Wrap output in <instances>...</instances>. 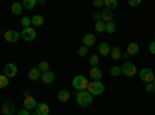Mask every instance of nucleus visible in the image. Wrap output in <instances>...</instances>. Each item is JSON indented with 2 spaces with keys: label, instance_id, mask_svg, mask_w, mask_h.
<instances>
[{
  "label": "nucleus",
  "instance_id": "obj_1",
  "mask_svg": "<svg viewBox=\"0 0 155 115\" xmlns=\"http://www.w3.org/2000/svg\"><path fill=\"white\" fill-rule=\"evenodd\" d=\"M76 103H78V106H81V107H88V106H92V103H93V96L90 95L87 90L78 92L76 93Z\"/></svg>",
  "mask_w": 155,
  "mask_h": 115
},
{
  "label": "nucleus",
  "instance_id": "obj_2",
  "mask_svg": "<svg viewBox=\"0 0 155 115\" xmlns=\"http://www.w3.org/2000/svg\"><path fill=\"white\" fill-rule=\"evenodd\" d=\"M73 87L76 89V92H82V90H87V87H88V79L85 78L84 75H76L73 81H71Z\"/></svg>",
  "mask_w": 155,
  "mask_h": 115
},
{
  "label": "nucleus",
  "instance_id": "obj_3",
  "mask_svg": "<svg viewBox=\"0 0 155 115\" xmlns=\"http://www.w3.org/2000/svg\"><path fill=\"white\" fill-rule=\"evenodd\" d=\"M87 92L92 96L102 95V92H104V84H102V81H90L88 87H87Z\"/></svg>",
  "mask_w": 155,
  "mask_h": 115
},
{
  "label": "nucleus",
  "instance_id": "obj_4",
  "mask_svg": "<svg viewBox=\"0 0 155 115\" xmlns=\"http://www.w3.org/2000/svg\"><path fill=\"white\" fill-rule=\"evenodd\" d=\"M121 72H123V75H126V76H129V78H132V76H135L137 75V72H138V69H137V66L134 62H124L123 64V67H121Z\"/></svg>",
  "mask_w": 155,
  "mask_h": 115
},
{
  "label": "nucleus",
  "instance_id": "obj_5",
  "mask_svg": "<svg viewBox=\"0 0 155 115\" xmlns=\"http://www.w3.org/2000/svg\"><path fill=\"white\" fill-rule=\"evenodd\" d=\"M153 78H155V75H153L152 69L144 67V69H141V70H140V79L143 81V83L149 84V83H152V81H153Z\"/></svg>",
  "mask_w": 155,
  "mask_h": 115
},
{
  "label": "nucleus",
  "instance_id": "obj_6",
  "mask_svg": "<svg viewBox=\"0 0 155 115\" xmlns=\"http://www.w3.org/2000/svg\"><path fill=\"white\" fill-rule=\"evenodd\" d=\"M20 37L23 41H27V42H33L36 37H37V33H36V30L34 28H23V31L20 33Z\"/></svg>",
  "mask_w": 155,
  "mask_h": 115
},
{
  "label": "nucleus",
  "instance_id": "obj_7",
  "mask_svg": "<svg viewBox=\"0 0 155 115\" xmlns=\"http://www.w3.org/2000/svg\"><path fill=\"white\" fill-rule=\"evenodd\" d=\"M17 72H19L17 66H16V64H12V62H8L6 66L3 67V75L6 76L8 79L9 78H14V76L17 75Z\"/></svg>",
  "mask_w": 155,
  "mask_h": 115
},
{
  "label": "nucleus",
  "instance_id": "obj_8",
  "mask_svg": "<svg viewBox=\"0 0 155 115\" xmlns=\"http://www.w3.org/2000/svg\"><path fill=\"white\" fill-rule=\"evenodd\" d=\"M3 37H5V41H6V42H9V44H16V42L20 39V34H19L16 30H6L5 34H3Z\"/></svg>",
  "mask_w": 155,
  "mask_h": 115
},
{
  "label": "nucleus",
  "instance_id": "obj_9",
  "mask_svg": "<svg viewBox=\"0 0 155 115\" xmlns=\"http://www.w3.org/2000/svg\"><path fill=\"white\" fill-rule=\"evenodd\" d=\"M2 113L3 115H14L16 113V106L12 101H3L2 104Z\"/></svg>",
  "mask_w": 155,
  "mask_h": 115
},
{
  "label": "nucleus",
  "instance_id": "obj_10",
  "mask_svg": "<svg viewBox=\"0 0 155 115\" xmlns=\"http://www.w3.org/2000/svg\"><path fill=\"white\" fill-rule=\"evenodd\" d=\"M54 79H56V75H54V72H51V70L42 73V76H41V81L44 84H51V83H54Z\"/></svg>",
  "mask_w": 155,
  "mask_h": 115
},
{
  "label": "nucleus",
  "instance_id": "obj_11",
  "mask_svg": "<svg viewBox=\"0 0 155 115\" xmlns=\"http://www.w3.org/2000/svg\"><path fill=\"white\" fill-rule=\"evenodd\" d=\"M88 75H90V79H92V81H101V78H102V70H101L99 67H92Z\"/></svg>",
  "mask_w": 155,
  "mask_h": 115
},
{
  "label": "nucleus",
  "instance_id": "obj_12",
  "mask_svg": "<svg viewBox=\"0 0 155 115\" xmlns=\"http://www.w3.org/2000/svg\"><path fill=\"white\" fill-rule=\"evenodd\" d=\"M50 106L47 104V103H39L37 106H36V113L37 115H50Z\"/></svg>",
  "mask_w": 155,
  "mask_h": 115
},
{
  "label": "nucleus",
  "instance_id": "obj_13",
  "mask_svg": "<svg viewBox=\"0 0 155 115\" xmlns=\"http://www.w3.org/2000/svg\"><path fill=\"white\" fill-rule=\"evenodd\" d=\"M129 56H137L140 53V45L137 42H130L127 45V52H126Z\"/></svg>",
  "mask_w": 155,
  "mask_h": 115
},
{
  "label": "nucleus",
  "instance_id": "obj_14",
  "mask_svg": "<svg viewBox=\"0 0 155 115\" xmlns=\"http://www.w3.org/2000/svg\"><path fill=\"white\" fill-rule=\"evenodd\" d=\"M37 106V101L33 98V96H27L23 100V107L27 109V110H31V109H36Z\"/></svg>",
  "mask_w": 155,
  "mask_h": 115
},
{
  "label": "nucleus",
  "instance_id": "obj_15",
  "mask_svg": "<svg viewBox=\"0 0 155 115\" xmlns=\"http://www.w3.org/2000/svg\"><path fill=\"white\" fill-rule=\"evenodd\" d=\"M95 42H96V37H95L93 34H90V33H88V34H85V36L82 37V45H84V47H87V48H88V47H92Z\"/></svg>",
  "mask_w": 155,
  "mask_h": 115
},
{
  "label": "nucleus",
  "instance_id": "obj_16",
  "mask_svg": "<svg viewBox=\"0 0 155 115\" xmlns=\"http://www.w3.org/2000/svg\"><path fill=\"white\" fill-rule=\"evenodd\" d=\"M101 19L104 23H109V22H113V12L110 9H102L101 11Z\"/></svg>",
  "mask_w": 155,
  "mask_h": 115
},
{
  "label": "nucleus",
  "instance_id": "obj_17",
  "mask_svg": "<svg viewBox=\"0 0 155 115\" xmlns=\"http://www.w3.org/2000/svg\"><path fill=\"white\" fill-rule=\"evenodd\" d=\"M41 76H42V72L39 70L37 67H34V69H31V70L28 72V78H30L31 81H39V79H41Z\"/></svg>",
  "mask_w": 155,
  "mask_h": 115
},
{
  "label": "nucleus",
  "instance_id": "obj_18",
  "mask_svg": "<svg viewBox=\"0 0 155 115\" xmlns=\"http://www.w3.org/2000/svg\"><path fill=\"white\" fill-rule=\"evenodd\" d=\"M110 45L107 44V42H101L99 44V47H98V52H99V55H102V56H107V55H110Z\"/></svg>",
  "mask_w": 155,
  "mask_h": 115
},
{
  "label": "nucleus",
  "instance_id": "obj_19",
  "mask_svg": "<svg viewBox=\"0 0 155 115\" xmlns=\"http://www.w3.org/2000/svg\"><path fill=\"white\" fill-rule=\"evenodd\" d=\"M44 17L41 16V14H34L33 17H31V25H34V27H42L44 25Z\"/></svg>",
  "mask_w": 155,
  "mask_h": 115
},
{
  "label": "nucleus",
  "instance_id": "obj_20",
  "mask_svg": "<svg viewBox=\"0 0 155 115\" xmlns=\"http://www.w3.org/2000/svg\"><path fill=\"white\" fill-rule=\"evenodd\" d=\"M58 100L61 101V103H67V101L70 100V92H68V90H59Z\"/></svg>",
  "mask_w": 155,
  "mask_h": 115
},
{
  "label": "nucleus",
  "instance_id": "obj_21",
  "mask_svg": "<svg viewBox=\"0 0 155 115\" xmlns=\"http://www.w3.org/2000/svg\"><path fill=\"white\" fill-rule=\"evenodd\" d=\"M22 9H23L22 3H12V5H11V12H12L14 16H20V14H22Z\"/></svg>",
  "mask_w": 155,
  "mask_h": 115
},
{
  "label": "nucleus",
  "instance_id": "obj_22",
  "mask_svg": "<svg viewBox=\"0 0 155 115\" xmlns=\"http://www.w3.org/2000/svg\"><path fill=\"white\" fill-rule=\"evenodd\" d=\"M104 6L106 9H116L118 8V0H104Z\"/></svg>",
  "mask_w": 155,
  "mask_h": 115
},
{
  "label": "nucleus",
  "instance_id": "obj_23",
  "mask_svg": "<svg viewBox=\"0 0 155 115\" xmlns=\"http://www.w3.org/2000/svg\"><path fill=\"white\" fill-rule=\"evenodd\" d=\"M121 53H123V52H121L120 47H113V48L110 50V56H112L115 61H116V59H121Z\"/></svg>",
  "mask_w": 155,
  "mask_h": 115
},
{
  "label": "nucleus",
  "instance_id": "obj_24",
  "mask_svg": "<svg viewBox=\"0 0 155 115\" xmlns=\"http://www.w3.org/2000/svg\"><path fill=\"white\" fill-rule=\"evenodd\" d=\"M36 5H37V0H23L22 2V6L27 9H33Z\"/></svg>",
  "mask_w": 155,
  "mask_h": 115
},
{
  "label": "nucleus",
  "instance_id": "obj_25",
  "mask_svg": "<svg viewBox=\"0 0 155 115\" xmlns=\"http://www.w3.org/2000/svg\"><path fill=\"white\" fill-rule=\"evenodd\" d=\"M95 30H96V33H104L106 31V23L102 22V20L95 22Z\"/></svg>",
  "mask_w": 155,
  "mask_h": 115
},
{
  "label": "nucleus",
  "instance_id": "obj_26",
  "mask_svg": "<svg viewBox=\"0 0 155 115\" xmlns=\"http://www.w3.org/2000/svg\"><path fill=\"white\" fill-rule=\"evenodd\" d=\"M37 69L41 70L42 73H45V72L50 70V64H48L47 61H41V62H39V66H37Z\"/></svg>",
  "mask_w": 155,
  "mask_h": 115
},
{
  "label": "nucleus",
  "instance_id": "obj_27",
  "mask_svg": "<svg viewBox=\"0 0 155 115\" xmlns=\"http://www.w3.org/2000/svg\"><path fill=\"white\" fill-rule=\"evenodd\" d=\"M115 31H116V25H115V22H109V23H106V33L113 34Z\"/></svg>",
  "mask_w": 155,
  "mask_h": 115
},
{
  "label": "nucleus",
  "instance_id": "obj_28",
  "mask_svg": "<svg viewBox=\"0 0 155 115\" xmlns=\"http://www.w3.org/2000/svg\"><path fill=\"white\" fill-rule=\"evenodd\" d=\"M20 25L23 28H30V25H31V17H27V16H23L20 19Z\"/></svg>",
  "mask_w": 155,
  "mask_h": 115
},
{
  "label": "nucleus",
  "instance_id": "obj_29",
  "mask_svg": "<svg viewBox=\"0 0 155 115\" xmlns=\"http://www.w3.org/2000/svg\"><path fill=\"white\" fill-rule=\"evenodd\" d=\"M88 62H90V66H92V67H98L99 56H98V55H90V59H88Z\"/></svg>",
  "mask_w": 155,
  "mask_h": 115
},
{
  "label": "nucleus",
  "instance_id": "obj_30",
  "mask_svg": "<svg viewBox=\"0 0 155 115\" xmlns=\"http://www.w3.org/2000/svg\"><path fill=\"white\" fill-rule=\"evenodd\" d=\"M110 75H113V76H120V75H123L121 67H118V66H113V67L110 69Z\"/></svg>",
  "mask_w": 155,
  "mask_h": 115
},
{
  "label": "nucleus",
  "instance_id": "obj_31",
  "mask_svg": "<svg viewBox=\"0 0 155 115\" xmlns=\"http://www.w3.org/2000/svg\"><path fill=\"white\" fill-rule=\"evenodd\" d=\"M8 83H9V79L6 78V76L5 75H0V89H5L8 86Z\"/></svg>",
  "mask_w": 155,
  "mask_h": 115
},
{
  "label": "nucleus",
  "instance_id": "obj_32",
  "mask_svg": "<svg viewBox=\"0 0 155 115\" xmlns=\"http://www.w3.org/2000/svg\"><path fill=\"white\" fill-rule=\"evenodd\" d=\"M87 53H88V48L87 47H79V48H78V55H79L81 58H84V56H87Z\"/></svg>",
  "mask_w": 155,
  "mask_h": 115
},
{
  "label": "nucleus",
  "instance_id": "obj_33",
  "mask_svg": "<svg viewBox=\"0 0 155 115\" xmlns=\"http://www.w3.org/2000/svg\"><path fill=\"white\" fill-rule=\"evenodd\" d=\"M146 92H147V93H155V86H153L152 83L146 84Z\"/></svg>",
  "mask_w": 155,
  "mask_h": 115
},
{
  "label": "nucleus",
  "instance_id": "obj_34",
  "mask_svg": "<svg viewBox=\"0 0 155 115\" xmlns=\"http://www.w3.org/2000/svg\"><path fill=\"white\" fill-rule=\"evenodd\" d=\"M127 3L130 6H140L141 5V0H127Z\"/></svg>",
  "mask_w": 155,
  "mask_h": 115
},
{
  "label": "nucleus",
  "instance_id": "obj_35",
  "mask_svg": "<svg viewBox=\"0 0 155 115\" xmlns=\"http://www.w3.org/2000/svg\"><path fill=\"white\" fill-rule=\"evenodd\" d=\"M93 6H95V8H101V6H104V0H95V2H93Z\"/></svg>",
  "mask_w": 155,
  "mask_h": 115
},
{
  "label": "nucleus",
  "instance_id": "obj_36",
  "mask_svg": "<svg viewBox=\"0 0 155 115\" xmlns=\"http://www.w3.org/2000/svg\"><path fill=\"white\" fill-rule=\"evenodd\" d=\"M92 19H93L95 22H99V20H102V19H101V12H95V14L92 16Z\"/></svg>",
  "mask_w": 155,
  "mask_h": 115
},
{
  "label": "nucleus",
  "instance_id": "obj_37",
  "mask_svg": "<svg viewBox=\"0 0 155 115\" xmlns=\"http://www.w3.org/2000/svg\"><path fill=\"white\" fill-rule=\"evenodd\" d=\"M17 115H31V113H30V112H28L27 109H25V107H23V109H20V110H17Z\"/></svg>",
  "mask_w": 155,
  "mask_h": 115
},
{
  "label": "nucleus",
  "instance_id": "obj_38",
  "mask_svg": "<svg viewBox=\"0 0 155 115\" xmlns=\"http://www.w3.org/2000/svg\"><path fill=\"white\" fill-rule=\"evenodd\" d=\"M149 52H150L152 55H155V41L150 42V45H149Z\"/></svg>",
  "mask_w": 155,
  "mask_h": 115
},
{
  "label": "nucleus",
  "instance_id": "obj_39",
  "mask_svg": "<svg viewBox=\"0 0 155 115\" xmlns=\"http://www.w3.org/2000/svg\"><path fill=\"white\" fill-rule=\"evenodd\" d=\"M121 59H124V61L127 62V59H129V55H127V53H121Z\"/></svg>",
  "mask_w": 155,
  "mask_h": 115
},
{
  "label": "nucleus",
  "instance_id": "obj_40",
  "mask_svg": "<svg viewBox=\"0 0 155 115\" xmlns=\"http://www.w3.org/2000/svg\"><path fill=\"white\" fill-rule=\"evenodd\" d=\"M23 96H25V98H27V96H31L30 90H23Z\"/></svg>",
  "mask_w": 155,
  "mask_h": 115
},
{
  "label": "nucleus",
  "instance_id": "obj_41",
  "mask_svg": "<svg viewBox=\"0 0 155 115\" xmlns=\"http://www.w3.org/2000/svg\"><path fill=\"white\" fill-rule=\"evenodd\" d=\"M152 84H153V86H155V78H153V81H152Z\"/></svg>",
  "mask_w": 155,
  "mask_h": 115
},
{
  "label": "nucleus",
  "instance_id": "obj_42",
  "mask_svg": "<svg viewBox=\"0 0 155 115\" xmlns=\"http://www.w3.org/2000/svg\"><path fill=\"white\" fill-rule=\"evenodd\" d=\"M153 37H155V33H153ZM153 41H155V39H153Z\"/></svg>",
  "mask_w": 155,
  "mask_h": 115
}]
</instances>
